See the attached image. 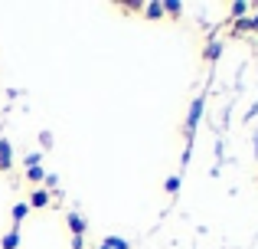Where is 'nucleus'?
<instances>
[{
    "label": "nucleus",
    "mask_w": 258,
    "mask_h": 249,
    "mask_svg": "<svg viewBox=\"0 0 258 249\" xmlns=\"http://www.w3.org/2000/svg\"><path fill=\"white\" fill-rule=\"evenodd\" d=\"M248 10H252V4H245V0H239V4H232V7H229L232 20H242V13H248Z\"/></svg>",
    "instance_id": "nucleus-12"
},
{
    "label": "nucleus",
    "mask_w": 258,
    "mask_h": 249,
    "mask_svg": "<svg viewBox=\"0 0 258 249\" xmlns=\"http://www.w3.org/2000/svg\"><path fill=\"white\" fill-rule=\"evenodd\" d=\"M56 187H59V177L56 174H46V190H56Z\"/></svg>",
    "instance_id": "nucleus-17"
},
{
    "label": "nucleus",
    "mask_w": 258,
    "mask_h": 249,
    "mask_svg": "<svg viewBox=\"0 0 258 249\" xmlns=\"http://www.w3.org/2000/svg\"><path fill=\"white\" fill-rule=\"evenodd\" d=\"M219 56H222V43H219V39H213V43H209L206 49H203V59H209V63H216Z\"/></svg>",
    "instance_id": "nucleus-9"
},
{
    "label": "nucleus",
    "mask_w": 258,
    "mask_h": 249,
    "mask_svg": "<svg viewBox=\"0 0 258 249\" xmlns=\"http://www.w3.org/2000/svg\"><path fill=\"white\" fill-rule=\"evenodd\" d=\"M66 226H69L72 236H85V230H88L85 217H82V213H76V210H69V217H66Z\"/></svg>",
    "instance_id": "nucleus-2"
},
{
    "label": "nucleus",
    "mask_w": 258,
    "mask_h": 249,
    "mask_svg": "<svg viewBox=\"0 0 258 249\" xmlns=\"http://www.w3.org/2000/svg\"><path fill=\"white\" fill-rule=\"evenodd\" d=\"M17 246H20V226H10L0 239V249H17Z\"/></svg>",
    "instance_id": "nucleus-6"
},
{
    "label": "nucleus",
    "mask_w": 258,
    "mask_h": 249,
    "mask_svg": "<svg viewBox=\"0 0 258 249\" xmlns=\"http://www.w3.org/2000/svg\"><path fill=\"white\" fill-rule=\"evenodd\" d=\"M39 161H43V154H26V158H23L26 171H30V167H39Z\"/></svg>",
    "instance_id": "nucleus-15"
},
{
    "label": "nucleus",
    "mask_w": 258,
    "mask_h": 249,
    "mask_svg": "<svg viewBox=\"0 0 258 249\" xmlns=\"http://www.w3.org/2000/svg\"><path fill=\"white\" fill-rule=\"evenodd\" d=\"M13 167V147L7 138H0V171H10Z\"/></svg>",
    "instance_id": "nucleus-3"
},
{
    "label": "nucleus",
    "mask_w": 258,
    "mask_h": 249,
    "mask_svg": "<svg viewBox=\"0 0 258 249\" xmlns=\"http://www.w3.org/2000/svg\"><path fill=\"white\" fill-rule=\"evenodd\" d=\"M101 246L105 249H131V243L121 239V236H101Z\"/></svg>",
    "instance_id": "nucleus-10"
},
{
    "label": "nucleus",
    "mask_w": 258,
    "mask_h": 249,
    "mask_svg": "<svg viewBox=\"0 0 258 249\" xmlns=\"http://www.w3.org/2000/svg\"><path fill=\"white\" fill-rule=\"evenodd\" d=\"M183 4L180 0H164V20H180Z\"/></svg>",
    "instance_id": "nucleus-8"
},
{
    "label": "nucleus",
    "mask_w": 258,
    "mask_h": 249,
    "mask_svg": "<svg viewBox=\"0 0 258 249\" xmlns=\"http://www.w3.org/2000/svg\"><path fill=\"white\" fill-rule=\"evenodd\" d=\"M30 217V204L26 200H20V204H13V210H10V220H13V226H20L23 220Z\"/></svg>",
    "instance_id": "nucleus-5"
},
{
    "label": "nucleus",
    "mask_w": 258,
    "mask_h": 249,
    "mask_svg": "<svg viewBox=\"0 0 258 249\" xmlns=\"http://www.w3.org/2000/svg\"><path fill=\"white\" fill-rule=\"evenodd\" d=\"M203 105H206V95H196L193 102H189L186 122H183V138H186V144H193V134H196V128H200V118H203Z\"/></svg>",
    "instance_id": "nucleus-1"
},
{
    "label": "nucleus",
    "mask_w": 258,
    "mask_h": 249,
    "mask_svg": "<svg viewBox=\"0 0 258 249\" xmlns=\"http://www.w3.org/2000/svg\"><path fill=\"white\" fill-rule=\"evenodd\" d=\"M180 184H183V174H170V177H167V184H164V190L167 193H176V190H180Z\"/></svg>",
    "instance_id": "nucleus-13"
},
{
    "label": "nucleus",
    "mask_w": 258,
    "mask_h": 249,
    "mask_svg": "<svg viewBox=\"0 0 258 249\" xmlns=\"http://www.w3.org/2000/svg\"><path fill=\"white\" fill-rule=\"evenodd\" d=\"M95 249H105V246H101V243H98V246H95Z\"/></svg>",
    "instance_id": "nucleus-19"
},
{
    "label": "nucleus",
    "mask_w": 258,
    "mask_h": 249,
    "mask_svg": "<svg viewBox=\"0 0 258 249\" xmlns=\"http://www.w3.org/2000/svg\"><path fill=\"white\" fill-rule=\"evenodd\" d=\"M144 20H164V4H141Z\"/></svg>",
    "instance_id": "nucleus-7"
},
{
    "label": "nucleus",
    "mask_w": 258,
    "mask_h": 249,
    "mask_svg": "<svg viewBox=\"0 0 258 249\" xmlns=\"http://www.w3.org/2000/svg\"><path fill=\"white\" fill-rule=\"evenodd\" d=\"M235 30H252V33H258V17H242V20H235Z\"/></svg>",
    "instance_id": "nucleus-11"
},
{
    "label": "nucleus",
    "mask_w": 258,
    "mask_h": 249,
    "mask_svg": "<svg viewBox=\"0 0 258 249\" xmlns=\"http://www.w3.org/2000/svg\"><path fill=\"white\" fill-rule=\"evenodd\" d=\"M39 144L49 151V147H52V134H49V131H39Z\"/></svg>",
    "instance_id": "nucleus-16"
},
{
    "label": "nucleus",
    "mask_w": 258,
    "mask_h": 249,
    "mask_svg": "<svg viewBox=\"0 0 258 249\" xmlns=\"http://www.w3.org/2000/svg\"><path fill=\"white\" fill-rule=\"evenodd\" d=\"M26 180H30V184H39V180H46V171L43 167H30V171H26Z\"/></svg>",
    "instance_id": "nucleus-14"
},
{
    "label": "nucleus",
    "mask_w": 258,
    "mask_h": 249,
    "mask_svg": "<svg viewBox=\"0 0 258 249\" xmlns=\"http://www.w3.org/2000/svg\"><path fill=\"white\" fill-rule=\"evenodd\" d=\"M26 204H30V210H43V207H49V190H33Z\"/></svg>",
    "instance_id": "nucleus-4"
},
{
    "label": "nucleus",
    "mask_w": 258,
    "mask_h": 249,
    "mask_svg": "<svg viewBox=\"0 0 258 249\" xmlns=\"http://www.w3.org/2000/svg\"><path fill=\"white\" fill-rule=\"evenodd\" d=\"M72 249H85V236H72Z\"/></svg>",
    "instance_id": "nucleus-18"
}]
</instances>
